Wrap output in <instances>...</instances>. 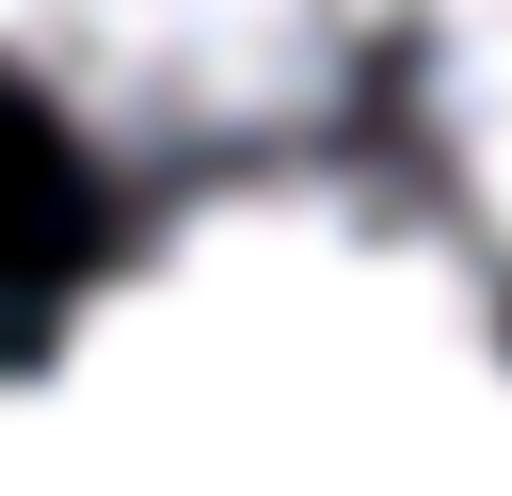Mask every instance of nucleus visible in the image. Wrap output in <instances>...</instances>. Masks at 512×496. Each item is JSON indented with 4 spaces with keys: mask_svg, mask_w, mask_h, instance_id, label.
<instances>
[{
    "mask_svg": "<svg viewBox=\"0 0 512 496\" xmlns=\"http://www.w3.org/2000/svg\"><path fill=\"white\" fill-rule=\"evenodd\" d=\"M80 384L160 400H368V384H480L496 304L480 256L352 176H240L192 224H160L96 320L64 336Z\"/></svg>",
    "mask_w": 512,
    "mask_h": 496,
    "instance_id": "obj_1",
    "label": "nucleus"
},
{
    "mask_svg": "<svg viewBox=\"0 0 512 496\" xmlns=\"http://www.w3.org/2000/svg\"><path fill=\"white\" fill-rule=\"evenodd\" d=\"M416 48H432V144L480 240H512V0H416Z\"/></svg>",
    "mask_w": 512,
    "mask_h": 496,
    "instance_id": "obj_3",
    "label": "nucleus"
},
{
    "mask_svg": "<svg viewBox=\"0 0 512 496\" xmlns=\"http://www.w3.org/2000/svg\"><path fill=\"white\" fill-rule=\"evenodd\" d=\"M384 16L416 0H0V64L128 160H192L336 112Z\"/></svg>",
    "mask_w": 512,
    "mask_h": 496,
    "instance_id": "obj_2",
    "label": "nucleus"
}]
</instances>
